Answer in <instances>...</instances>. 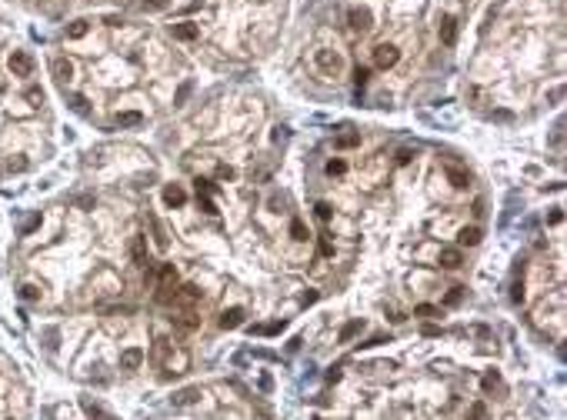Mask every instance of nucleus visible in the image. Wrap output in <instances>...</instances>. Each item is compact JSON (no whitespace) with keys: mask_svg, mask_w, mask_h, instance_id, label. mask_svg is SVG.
I'll list each match as a JSON object with an SVG mask.
<instances>
[{"mask_svg":"<svg viewBox=\"0 0 567 420\" xmlns=\"http://www.w3.org/2000/svg\"><path fill=\"white\" fill-rule=\"evenodd\" d=\"M314 64L327 73V77H341V70H344L341 54H330V50H317V54H314Z\"/></svg>","mask_w":567,"mask_h":420,"instance_id":"f257e3e1","label":"nucleus"},{"mask_svg":"<svg viewBox=\"0 0 567 420\" xmlns=\"http://www.w3.org/2000/svg\"><path fill=\"white\" fill-rule=\"evenodd\" d=\"M7 67H10L14 77H30V73H33V57L27 54V50H14L10 60H7Z\"/></svg>","mask_w":567,"mask_h":420,"instance_id":"f03ea898","label":"nucleus"},{"mask_svg":"<svg viewBox=\"0 0 567 420\" xmlns=\"http://www.w3.org/2000/svg\"><path fill=\"white\" fill-rule=\"evenodd\" d=\"M160 357L167 360V370H174V373H184L187 367H191V357H187L184 350H170V347H160Z\"/></svg>","mask_w":567,"mask_h":420,"instance_id":"7ed1b4c3","label":"nucleus"},{"mask_svg":"<svg viewBox=\"0 0 567 420\" xmlns=\"http://www.w3.org/2000/svg\"><path fill=\"white\" fill-rule=\"evenodd\" d=\"M400 60V50L394 47V44H381V47L374 50V64L381 67V70H387V67H394Z\"/></svg>","mask_w":567,"mask_h":420,"instance_id":"20e7f679","label":"nucleus"},{"mask_svg":"<svg viewBox=\"0 0 567 420\" xmlns=\"http://www.w3.org/2000/svg\"><path fill=\"white\" fill-rule=\"evenodd\" d=\"M347 20H351V27H354V30H360V33H367L370 27H374V17H370L367 7H354L351 14H347Z\"/></svg>","mask_w":567,"mask_h":420,"instance_id":"39448f33","label":"nucleus"},{"mask_svg":"<svg viewBox=\"0 0 567 420\" xmlns=\"http://www.w3.org/2000/svg\"><path fill=\"white\" fill-rule=\"evenodd\" d=\"M170 37L174 40H197L200 37V27L194 20H184V24H170Z\"/></svg>","mask_w":567,"mask_h":420,"instance_id":"423d86ee","label":"nucleus"},{"mask_svg":"<svg viewBox=\"0 0 567 420\" xmlns=\"http://www.w3.org/2000/svg\"><path fill=\"white\" fill-rule=\"evenodd\" d=\"M130 257H134L137 267H147L150 257H147V237H134L130 240Z\"/></svg>","mask_w":567,"mask_h":420,"instance_id":"0eeeda50","label":"nucleus"},{"mask_svg":"<svg viewBox=\"0 0 567 420\" xmlns=\"http://www.w3.org/2000/svg\"><path fill=\"white\" fill-rule=\"evenodd\" d=\"M140 364H144V350L140 347H130V350L120 354V367H124V370H137Z\"/></svg>","mask_w":567,"mask_h":420,"instance_id":"6e6552de","label":"nucleus"},{"mask_svg":"<svg viewBox=\"0 0 567 420\" xmlns=\"http://www.w3.org/2000/svg\"><path fill=\"white\" fill-rule=\"evenodd\" d=\"M164 200H167L170 207H184L187 204V194H184L180 183H167V187H164Z\"/></svg>","mask_w":567,"mask_h":420,"instance_id":"1a4fd4ad","label":"nucleus"},{"mask_svg":"<svg viewBox=\"0 0 567 420\" xmlns=\"http://www.w3.org/2000/svg\"><path fill=\"white\" fill-rule=\"evenodd\" d=\"M54 77L60 80V84H70V80H73V64H70V60H64V57H57V60H54Z\"/></svg>","mask_w":567,"mask_h":420,"instance_id":"9d476101","label":"nucleus"},{"mask_svg":"<svg viewBox=\"0 0 567 420\" xmlns=\"http://www.w3.org/2000/svg\"><path fill=\"white\" fill-rule=\"evenodd\" d=\"M240 324H244V310L240 307H231V310L220 314V327H224V330H234V327H240Z\"/></svg>","mask_w":567,"mask_h":420,"instance_id":"9b49d317","label":"nucleus"},{"mask_svg":"<svg viewBox=\"0 0 567 420\" xmlns=\"http://www.w3.org/2000/svg\"><path fill=\"white\" fill-rule=\"evenodd\" d=\"M147 220H150V227H154V244H157V250H167L170 247V240H167V230H164V223L157 220V217H147Z\"/></svg>","mask_w":567,"mask_h":420,"instance_id":"f8f14e48","label":"nucleus"},{"mask_svg":"<svg viewBox=\"0 0 567 420\" xmlns=\"http://www.w3.org/2000/svg\"><path fill=\"white\" fill-rule=\"evenodd\" d=\"M197 400H200V387H184V390H177V394H174V404L177 407L197 404Z\"/></svg>","mask_w":567,"mask_h":420,"instance_id":"ddd939ff","label":"nucleus"},{"mask_svg":"<svg viewBox=\"0 0 567 420\" xmlns=\"http://www.w3.org/2000/svg\"><path fill=\"white\" fill-rule=\"evenodd\" d=\"M480 227H461V234H457V240H461V247H477L480 244Z\"/></svg>","mask_w":567,"mask_h":420,"instance_id":"4468645a","label":"nucleus"},{"mask_svg":"<svg viewBox=\"0 0 567 420\" xmlns=\"http://www.w3.org/2000/svg\"><path fill=\"white\" fill-rule=\"evenodd\" d=\"M440 40H444L447 47L457 40V20L454 17H444V24H440Z\"/></svg>","mask_w":567,"mask_h":420,"instance_id":"2eb2a0df","label":"nucleus"},{"mask_svg":"<svg viewBox=\"0 0 567 420\" xmlns=\"http://www.w3.org/2000/svg\"><path fill=\"white\" fill-rule=\"evenodd\" d=\"M440 267H461V250H457V247H444V250H440Z\"/></svg>","mask_w":567,"mask_h":420,"instance_id":"dca6fc26","label":"nucleus"},{"mask_svg":"<svg viewBox=\"0 0 567 420\" xmlns=\"http://www.w3.org/2000/svg\"><path fill=\"white\" fill-rule=\"evenodd\" d=\"M117 124H120V127H137V124H144V113L124 110V113H117Z\"/></svg>","mask_w":567,"mask_h":420,"instance_id":"f3484780","label":"nucleus"},{"mask_svg":"<svg viewBox=\"0 0 567 420\" xmlns=\"http://www.w3.org/2000/svg\"><path fill=\"white\" fill-rule=\"evenodd\" d=\"M444 174H447V180L454 183V187H467V183H471V177L464 174V170H457V167H444Z\"/></svg>","mask_w":567,"mask_h":420,"instance_id":"a211bd4d","label":"nucleus"},{"mask_svg":"<svg viewBox=\"0 0 567 420\" xmlns=\"http://www.w3.org/2000/svg\"><path fill=\"white\" fill-rule=\"evenodd\" d=\"M191 90H194V80H184V84H180V90H177V97H174V107H184L187 97H191Z\"/></svg>","mask_w":567,"mask_h":420,"instance_id":"6ab92c4d","label":"nucleus"},{"mask_svg":"<svg viewBox=\"0 0 567 420\" xmlns=\"http://www.w3.org/2000/svg\"><path fill=\"white\" fill-rule=\"evenodd\" d=\"M360 327H364V320H351V324H347V327L341 330V343H347L351 337H357V333H360Z\"/></svg>","mask_w":567,"mask_h":420,"instance_id":"aec40b11","label":"nucleus"},{"mask_svg":"<svg viewBox=\"0 0 567 420\" xmlns=\"http://www.w3.org/2000/svg\"><path fill=\"white\" fill-rule=\"evenodd\" d=\"M360 143V134H341L334 140V147H341V150H347V147H357Z\"/></svg>","mask_w":567,"mask_h":420,"instance_id":"412c9836","label":"nucleus"},{"mask_svg":"<svg viewBox=\"0 0 567 420\" xmlns=\"http://www.w3.org/2000/svg\"><path fill=\"white\" fill-rule=\"evenodd\" d=\"M170 280H177V270H174V263H164L160 267V287H170Z\"/></svg>","mask_w":567,"mask_h":420,"instance_id":"4be33fe9","label":"nucleus"},{"mask_svg":"<svg viewBox=\"0 0 567 420\" xmlns=\"http://www.w3.org/2000/svg\"><path fill=\"white\" fill-rule=\"evenodd\" d=\"M87 33V20H73L70 27H67V37H73V40H80Z\"/></svg>","mask_w":567,"mask_h":420,"instance_id":"5701e85b","label":"nucleus"},{"mask_svg":"<svg viewBox=\"0 0 567 420\" xmlns=\"http://www.w3.org/2000/svg\"><path fill=\"white\" fill-rule=\"evenodd\" d=\"M324 170H327V177H341L344 170H347V164H344V160H327V167H324Z\"/></svg>","mask_w":567,"mask_h":420,"instance_id":"b1692460","label":"nucleus"},{"mask_svg":"<svg viewBox=\"0 0 567 420\" xmlns=\"http://www.w3.org/2000/svg\"><path fill=\"white\" fill-rule=\"evenodd\" d=\"M290 237L294 240H307V227H304V220H297V217L290 220Z\"/></svg>","mask_w":567,"mask_h":420,"instance_id":"393cba45","label":"nucleus"},{"mask_svg":"<svg viewBox=\"0 0 567 420\" xmlns=\"http://www.w3.org/2000/svg\"><path fill=\"white\" fill-rule=\"evenodd\" d=\"M461 300H464V287H450V293L444 297V303H447V307H457Z\"/></svg>","mask_w":567,"mask_h":420,"instance_id":"a878e982","label":"nucleus"},{"mask_svg":"<svg viewBox=\"0 0 567 420\" xmlns=\"http://www.w3.org/2000/svg\"><path fill=\"white\" fill-rule=\"evenodd\" d=\"M484 417H487V407L480 404V400H477V404H471V410H467V420H484Z\"/></svg>","mask_w":567,"mask_h":420,"instance_id":"bb28decb","label":"nucleus"},{"mask_svg":"<svg viewBox=\"0 0 567 420\" xmlns=\"http://www.w3.org/2000/svg\"><path fill=\"white\" fill-rule=\"evenodd\" d=\"M20 297H24V300H40V287L24 284V287H20Z\"/></svg>","mask_w":567,"mask_h":420,"instance_id":"cd10ccee","label":"nucleus"},{"mask_svg":"<svg viewBox=\"0 0 567 420\" xmlns=\"http://www.w3.org/2000/svg\"><path fill=\"white\" fill-rule=\"evenodd\" d=\"M414 157H417V150H410V147H400V150H397V164L400 167H407Z\"/></svg>","mask_w":567,"mask_h":420,"instance_id":"c85d7f7f","label":"nucleus"},{"mask_svg":"<svg viewBox=\"0 0 567 420\" xmlns=\"http://www.w3.org/2000/svg\"><path fill=\"white\" fill-rule=\"evenodd\" d=\"M70 107H73L77 113H87V110H90V107H87V97H80V94L70 97Z\"/></svg>","mask_w":567,"mask_h":420,"instance_id":"c756f323","label":"nucleus"},{"mask_svg":"<svg viewBox=\"0 0 567 420\" xmlns=\"http://www.w3.org/2000/svg\"><path fill=\"white\" fill-rule=\"evenodd\" d=\"M177 327H184V330H194V327H197V317H194V314H180V317H177Z\"/></svg>","mask_w":567,"mask_h":420,"instance_id":"7c9ffc66","label":"nucleus"},{"mask_svg":"<svg viewBox=\"0 0 567 420\" xmlns=\"http://www.w3.org/2000/svg\"><path fill=\"white\" fill-rule=\"evenodd\" d=\"M27 100H30L33 107H40V103H44V90H40V87H30V90H27Z\"/></svg>","mask_w":567,"mask_h":420,"instance_id":"2f4dec72","label":"nucleus"},{"mask_svg":"<svg viewBox=\"0 0 567 420\" xmlns=\"http://www.w3.org/2000/svg\"><path fill=\"white\" fill-rule=\"evenodd\" d=\"M257 333H280L284 330V320H277V324H264V327H254Z\"/></svg>","mask_w":567,"mask_h":420,"instance_id":"473e14b6","label":"nucleus"},{"mask_svg":"<svg viewBox=\"0 0 567 420\" xmlns=\"http://www.w3.org/2000/svg\"><path fill=\"white\" fill-rule=\"evenodd\" d=\"M330 214H334V210H330V204H324V200H320V204H317V217L327 223V220H330Z\"/></svg>","mask_w":567,"mask_h":420,"instance_id":"72a5a7b5","label":"nucleus"},{"mask_svg":"<svg viewBox=\"0 0 567 420\" xmlns=\"http://www.w3.org/2000/svg\"><path fill=\"white\" fill-rule=\"evenodd\" d=\"M367 77H370V70H367V67H357V70H354V80H357L360 87L367 84Z\"/></svg>","mask_w":567,"mask_h":420,"instance_id":"f704fd0d","label":"nucleus"},{"mask_svg":"<svg viewBox=\"0 0 567 420\" xmlns=\"http://www.w3.org/2000/svg\"><path fill=\"white\" fill-rule=\"evenodd\" d=\"M484 387H487V390H494V387H501V377H497V373H494V370H490V373H487V377H484Z\"/></svg>","mask_w":567,"mask_h":420,"instance_id":"c9c22d12","label":"nucleus"},{"mask_svg":"<svg viewBox=\"0 0 567 420\" xmlns=\"http://www.w3.org/2000/svg\"><path fill=\"white\" fill-rule=\"evenodd\" d=\"M511 300H514V303L524 300V284H514V287H511Z\"/></svg>","mask_w":567,"mask_h":420,"instance_id":"e433bc0d","label":"nucleus"},{"mask_svg":"<svg viewBox=\"0 0 567 420\" xmlns=\"http://www.w3.org/2000/svg\"><path fill=\"white\" fill-rule=\"evenodd\" d=\"M167 0H144V10H164Z\"/></svg>","mask_w":567,"mask_h":420,"instance_id":"4c0bfd02","label":"nucleus"},{"mask_svg":"<svg viewBox=\"0 0 567 420\" xmlns=\"http://www.w3.org/2000/svg\"><path fill=\"white\" fill-rule=\"evenodd\" d=\"M84 410H87L90 417H104V410H100L97 404H90V400H84Z\"/></svg>","mask_w":567,"mask_h":420,"instance_id":"58836bf2","label":"nucleus"},{"mask_svg":"<svg viewBox=\"0 0 567 420\" xmlns=\"http://www.w3.org/2000/svg\"><path fill=\"white\" fill-rule=\"evenodd\" d=\"M564 220V210H560V207H554L551 214H547V223H560Z\"/></svg>","mask_w":567,"mask_h":420,"instance_id":"ea45409f","label":"nucleus"},{"mask_svg":"<svg viewBox=\"0 0 567 420\" xmlns=\"http://www.w3.org/2000/svg\"><path fill=\"white\" fill-rule=\"evenodd\" d=\"M320 250H324V254H334V247H330V240H327V234H324V237H320Z\"/></svg>","mask_w":567,"mask_h":420,"instance_id":"a19ab883","label":"nucleus"},{"mask_svg":"<svg viewBox=\"0 0 567 420\" xmlns=\"http://www.w3.org/2000/svg\"><path fill=\"white\" fill-rule=\"evenodd\" d=\"M37 223H40V217H37V214H33V217H30V220H27V223H24V234H30V230H33V227H37Z\"/></svg>","mask_w":567,"mask_h":420,"instance_id":"79ce46f5","label":"nucleus"},{"mask_svg":"<svg viewBox=\"0 0 567 420\" xmlns=\"http://www.w3.org/2000/svg\"><path fill=\"white\" fill-rule=\"evenodd\" d=\"M311 420H320V417H311Z\"/></svg>","mask_w":567,"mask_h":420,"instance_id":"37998d69","label":"nucleus"}]
</instances>
